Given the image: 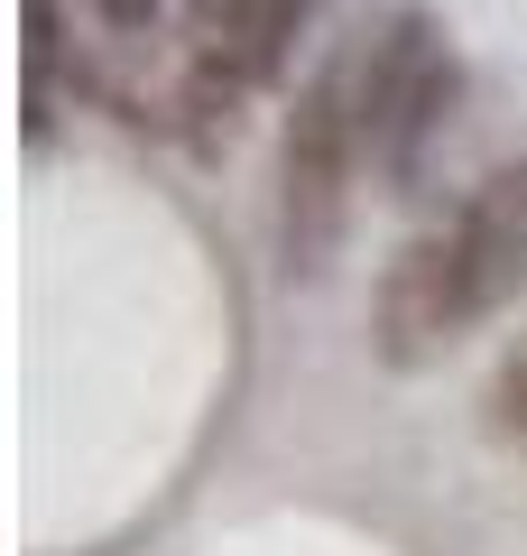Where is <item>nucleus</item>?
Wrapping results in <instances>:
<instances>
[{
	"instance_id": "nucleus-4",
	"label": "nucleus",
	"mask_w": 527,
	"mask_h": 556,
	"mask_svg": "<svg viewBox=\"0 0 527 556\" xmlns=\"http://www.w3.org/2000/svg\"><path fill=\"white\" fill-rule=\"evenodd\" d=\"M481 427L500 445H527V334L500 353V371H490V390H481Z\"/></svg>"
},
{
	"instance_id": "nucleus-2",
	"label": "nucleus",
	"mask_w": 527,
	"mask_h": 556,
	"mask_svg": "<svg viewBox=\"0 0 527 556\" xmlns=\"http://www.w3.org/2000/svg\"><path fill=\"white\" fill-rule=\"evenodd\" d=\"M361 167H371V93H361V28L324 47L287 102L278 130V260L287 278H324L361 204Z\"/></svg>"
},
{
	"instance_id": "nucleus-1",
	"label": "nucleus",
	"mask_w": 527,
	"mask_h": 556,
	"mask_svg": "<svg viewBox=\"0 0 527 556\" xmlns=\"http://www.w3.org/2000/svg\"><path fill=\"white\" fill-rule=\"evenodd\" d=\"M527 288V159H500L445 223L398 241L371 288V353L389 371H426L463 334H481Z\"/></svg>"
},
{
	"instance_id": "nucleus-3",
	"label": "nucleus",
	"mask_w": 527,
	"mask_h": 556,
	"mask_svg": "<svg viewBox=\"0 0 527 556\" xmlns=\"http://www.w3.org/2000/svg\"><path fill=\"white\" fill-rule=\"evenodd\" d=\"M306 20H314V0H259V10H250V38H241V75H250V93L287 75V56H296V38H306Z\"/></svg>"
},
{
	"instance_id": "nucleus-5",
	"label": "nucleus",
	"mask_w": 527,
	"mask_h": 556,
	"mask_svg": "<svg viewBox=\"0 0 527 556\" xmlns=\"http://www.w3.org/2000/svg\"><path fill=\"white\" fill-rule=\"evenodd\" d=\"M102 20V38H120V47H149L157 28H167V0H83Z\"/></svg>"
}]
</instances>
